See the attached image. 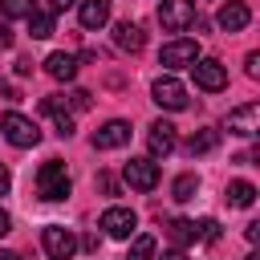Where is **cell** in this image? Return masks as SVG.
Masks as SVG:
<instances>
[{"mask_svg":"<svg viewBox=\"0 0 260 260\" xmlns=\"http://www.w3.org/2000/svg\"><path fill=\"white\" fill-rule=\"evenodd\" d=\"M69 191H73V183H69L65 162H61V158L41 162V171H37V195H41V199H49V203H57V199H65Z\"/></svg>","mask_w":260,"mask_h":260,"instance_id":"obj_1","label":"cell"},{"mask_svg":"<svg viewBox=\"0 0 260 260\" xmlns=\"http://www.w3.org/2000/svg\"><path fill=\"white\" fill-rule=\"evenodd\" d=\"M191 73H195V85L207 89V93H219V89L228 85V69H223L215 57H199V61L191 65Z\"/></svg>","mask_w":260,"mask_h":260,"instance_id":"obj_9","label":"cell"},{"mask_svg":"<svg viewBox=\"0 0 260 260\" xmlns=\"http://www.w3.org/2000/svg\"><path fill=\"white\" fill-rule=\"evenodd\" d=\"M195 191H199V175H191V171H187V175H179V179H175V187H171V195H175L179 203L195 199Z\"/></svg>","mask_w":260,"mask_h":260,"instance_id":"obj_21","label":"cell"},{"mask_svg":"<svg viewBox=\"0 0 260 260\" xmlns=\"http://www.w3.org/2000/svg\"><path fill=\"white\" fill-rule=\"evenodd\" d=\"M77 0H49V12H65V8H73Z\"/></svg>","mask_w":260,"mask_h":260,"instance_id":"obj_30","label":"cell"},{"mask_svg":"<svg viewBox=\"0 0 260 260\" xmlns=\"http://www.w3.org/2000/svg\"><path fill=\"white\" fill-rule=\"evenodd\" d=\"M114 45H118L122 53H138V49L146 45L142 24H138V20H118V24H114Z\"/></svg>","mask_w":260,"mask_h":260,"instance_id":"obj_13","label":"cell"},{"mask_svg":"<svg viewBox=\"0 0 260 260\" xmlns=\"http://www.w3.org/2000/svg\"><path fill=\"white\" fill-rule=\"evenodd\" d=\"M45 73L57 77V81H73L77 77V57L73 53H49L45 57Z\"/></svg>","mask_w":260,"mask_h":260,"instance_id":"obj_17","label":"cell"},{"mask_svg":"<svg viewBox=\"0 0 260 260\" xmlns=\"http://www.w3.org/2000/svg\"><path fill=\"white\" fill-rule=\"evenodd\" d=\"M98 187H102L106 195H114V191H118V183H114V175H106V171L98 175Z\"/></svg>","mask_w":260,"mask_h":260,"instance_id":"obj_28","label":"cell"},{"mask_svg":"<svg viewBox=\"0 0 260 260\" xmlns=\"http://www.w3.org/2000/svg\"><path fill=\"white\" fill-rule=\"evenodd\" d=\"M150 98H154L162 110H187V89H183V81L171 77V73H162V77L150 85Z\"/></svg>","mask_w":260,"mask_h":260,"instance_id":"obj_6","label":"cell"},{"mask_svg":"<svg viewBox=\"0 0 260 260\" xmlns=\"http://www.w3.org/2000/svg\"><path fill=\"white\" fill-rule=\"evenodd\" d=\"M248 20H252V12H248L244 0H228V4L215 12V24H219L223 32H240V28H248Z\"/></svg>","mask_w":260,"mask_h":260,"instance_id":"obj_12","label":"cell"},{"mask_svg":"<svg viewBox=\"0 0 260 260\" xmlns=\"http://www.w3.org/2000/svg\"><path fill=\"white\" fill-rule=\"evenodd\" d=\"M199 61V41H187V37H175V41H167L162 49H158V65H167V69H191Z\"/></svg>","mask_w":260,"mask_h":260,"instance_id":"obj_4","label":"cell"},{"mask_svg":"<svg viewBox=\"0 0 260 260\" xmlns=\"http://www.w3.org/2000/svg\"><path fill=\"white\" fill-rule=\"evenodd\" d=\"M8 187H12V175H8V167H0V195H8Z\"/></svg>","mask_w":260,"mask_h":260,"instance_id":"obj_31","label":"cell"},{"mask_svg":"<svg viewBox=\"0 0 260 260\" xmlns=\"http://www.w3.org/2000/svg\"><path fill=\"white\" fill-rule=\"evenodd\" d=\"M191 236L195 240H203V244H215L219 240V223L207 215V219H191Z\"/></svg>","mask_w":260,"mask_h":260,"instance_id":"obj_23","label":"cell"},{"mask_svg":"<svg viewBox=\"0 0 260 260\" xmlns=\"http://www.w3.org/2000/svg\"><path fill=\"white\" fill-rule=\"evenodd\" d=\"M41 110L57 122V134H61V138H69V134H73V114H69V106H65V98H61V93L41 98Z\"/></svg>","mask_w":260,"mask_h":260,"instance_id":"obj_14","label":"cell"},{"mask_svg":"<svg viewBox=\"0 0 260 260\" xmlns=\"http://www.w3.org/2000/svg\"><path fill=\"white\" fill-rule=\"evenodd\" d=\"M0 134H4L12 146H20V150H28V146H37V142H41L37 122H32V118H24V114H16V110H8V114L0 118Z\"/></svg>","mask_w":260,"mask_h":260,"instance_id":"obj_2","label":"cell"},{"mask_svg":"<svg viewBox=\"0 0 260 260\" xmlns=\"http://www.w3.org/2000/svg\"><path fill=\"white\" fill-rule=\"evenodd\" d=\"M158 24L167 32H187L195 24V0H162L158 4Z\"/></svg>","mask_w":260,"mask_h":260,"instance_id":"obj_3","label":"cell"},{"mask_svg":"<svg viewBox=\"0 0 260 260\" xmlns=\"http://www.w3.org/2000/svg\"><path fill=\"white\" fill-rule=\"evenodd\" d=\"M8 232H12V215L0 207V236H8Z\"/></svg>","mask_w":260,"mask_h":260,"instance_id":"obj_32","label":"cell"},{"mask_svg":"<svg viewBox=\"0 0 260 260\" xmlns=\"http://www.w3.org/2000/svg\"><path fill=\"white\" fill-rule=\"evenodd\" d=\"M162 260H187V256H183V248H171V252H162Z\"/></svg>","mask_w":260,"mask_h":260,"instance_id":"obj_35","label":"cell"},{"mask_svg":"<svg viewBox=\"0 0 260 260\" xmlns=\"http://www.w3.org/2000/svg\"><path fill=\"white\" fill-rule=\"evenodd\" d=\"M223 195H228V203H232V207H252V203H256V187H252L248 179L228 183V191H223Z\"/></svg>","mask_w":260,"mask_h":260,"instance_id":"obj_19","label":"cell"},{"mask_svg":"<svg viewBox=\"0 0 260 260\" xmlns=\"http://www.w3.org/2000/svg\"><path fill=\"white\" fill-rule=\"evenodd\" d=\"M0 98H8V102H16V89H12V81H0Z\"/></svg>","mask_w":260,"mask_h":260,"instance_id":"obj_33","label":"cell"},{"mask_svg":"<svg viewBox=\"0 0 260 260\" xmlns=\"http://www.w3.org/2000/svg\"><path fill=\"white\" fill-rule=\"evenodd\" d=\"M41 248H45L49 260H69V256L77 252V236H73L69 228H61V223H49V228L41 232Z\"/></svg>","mask_w":260,"mask_h":260,"instance_id":"obj_5","label":"cell"},{"mask_svg":"<svg viewBox=\"0 0 260 260\" xmlns=\"http://www.w3.org/2000/svg\"><path fill=\"white\" fill-rule=\"evenodd\" d=\"M0 260H20V256L16 252H0Z\"/></svg>","mask_w":260,"mask_h":260,"instance_id":"obj_36","label":"cell"},{"mask_svg":"<svg viewBox=\"0 0 260 260\" xmlns=\"http://www.w3.org/2000/svg\"><path fill=\"white\" fill-rule=\"evenodd\" d=\"M167 236H171V244H175V248L195 244V236H191V219H171V223H167Z\"/></svg>","mask_w":260,"mask_h":260,"instance_id":"obj_22","label":"cell"},{"mask_svg":"<svg viewBox=\"0 0 260 260\" xmlns=\"http://www.w3.org/2000/svg\"><path fill=\"white\" fill-rule=\"evenodd\" d=\"M69 110H89V89H73L69 93Z\"/></svg>","mask_w":260,"mask_h":260,"instance_id":"obj_26","label":"cell"},{"mask_svg":"<svg viewBox=\"0 0 260 260\" xmlns=\"http://www.w3.org/2000/svg\"><path fill=\"white\" fill-rule=\"evenodd\" d=\"M244 260H260V256H256V252H248V256H244Z\"/></svg>","mask_w":260,"mask_h":260,"instance_id":"obj_37","label":"cell"},{"mask_svg":"<svg viewBox=\"0 0 260 260\" xmlns=\"http://www.w3.org/2000/svg\"><path fill=\"white\" fill-rule=\"evenodd\" d=\"M16 73H20V77H24V73H32V61H28V57H20V61H16Z\"/></svg>","mask_w":260,"mask_h":260,"instance_id":"obj_34","label":"cell"},{"mask_svg":"<svg viewBox=\"0 0 260 260\" xmlns=\"http://www.w3.org/2000/svg\"><path fill=\"white\" fill-rule=\"evenodd\" d=\"M260 106L256 102H248V106H240V110H232L228 114V134H236V138H252L260 126Z\"/></svg>","mask_w":260,"mask_h":260,"instance_id":"obj_11","label":"cell"},{"mask_svg":"<svg viewBox=\"0 0 260 260\" xmlns=\"http://www.w3.org/2000/svg\"><path fill=\"white\" fill-rule=\"evenodd\" d=\"M122 179H126V187H134V191H154V187H158V162H150V158H130V162L122 167Z\"/></svg>","mask_w":260,"mask_h":260,"instance_id":"obj_7","label":"cell"},{"mask_svg":"<svg viewBox=\"0 0 260 260\" xmlns=\"http://www.w3.org/2000/svg\"><path fill=\"white\" fill-rule=\"evenodd\" d=\"M215 146H219V130H199V134H191V142H187L191 154H207V150H215Z\"/></svg>","mask_w":260,"mask_h":260,"instance_id":"obj_20","label":"cell"},{"mask_svg":"<svg viewBox=\"0 0 260 260\" xmlns=\"http://www.w3.org/2000/svg\"><path fill=\"white\" fill-rule=\"evenodd\" d=\"M126 142H130V122H122V118H110L106 126L93 130V150H118Z\"/></svg>","mask_w":260,"mask_h":260,"instance_id":"obj_10","label":"cell"},{"mask_svg":"<svg viewBox=\"0 0 260 260\" xmlns=\"http://www.w3.org/2000/svg\"><path fill=\"white\" fill-rule=\"evenodd\" d=\"M0 49H12V28L0 24Z\"/></svg>","mask_w":260,"mask_h":260,"instance_id":"obj_29","label":"cell"},{"mask_svg":"<svg viewBox=\"0 0 260 260\" xmlns=\"http://www.w3.org/2000/svg\"><path fill=\"white\" fill-rule=\"evenodd\" d=\"M53 16L57 12H49V8H32L24 20H28V32L37 37V41H45V37H53Z\"/></svg>","mask_w":260,"mask_h":260,"instance_id":"obj_18","label":"cell"},{"mask_svg":"<svg viewBox=\"0 0 260 260\" xmlns=\"http://www.w3.org/2000/svg\"><path fill=\"white\" fill-rule=\"evenodd\" d=\"M126 260H154V236H134Z\"/></svg>","mask_w":260,"mask_h":260,"instance_id":"obj_24","label":"cell"},{"mask_svg":"<svg viewBox=\"0 0 260 260\" xmlns=\"http://www.w3.org/2000/svg\"><path fill=\"white\" fill-rule=\"evenodd\" d=\"M244 69H248V77H260V53H248Z\"/></svg>","mask_w":260,"mask_h":260,"instance_id":"obj_27","label":"cell"},{"mask_svg":"<svg viewBox=\"0 0 260 260\" xmlns=\"http://www.w3.org/2000/svg\"><path fill=\"white\" fill-rule=\"evenodd\" d=\"M146 146H150L154 158H158V154H171V150H175V126H171L167 118L150 122V130H146Z\"/></svg>","mask_w":260,"mask_h":260,"instance_id":"obj_15","label":"cell"},{"mask_svg":"<svg viewBox=\"0 0 260 260\" xmlns=\"http://www.w3.org/2000/svg\"><path fill=\"white\" fill-rule=\"evenodd\" d=\"M77 16L81 28H102L110 20V0H77Z\"/></svg>","mask_w":260,"mask_h":260,"instance_id":"obj_16","label":"cell"},{"mask_svg":"<svg viewBox=\"0 0 260 260\" xmlns=\"http://www.w3.org/2000/svg\"><path fill=\"white\" fill-rule=\"evenodd\" d=\"M37 8V0H0V12L8 16V20H16V16H28Z\"/></svg>","mask_w":260,"mask_h":260,"instance_id":"obj_25","label":"cell"},{"mask_svg":"<svg viewBox=\"0 0 260 260\" xmlns=\"http://www.w3.org/2000/svg\"><path fill=\"white\" fill-rule=\"evenodd\" d=\"M134 228H138V215H134L130 207H106V211H102V232H106L110 240H130Z\"/></svg>","mask_w":260,"mask_h":260,"instance_id":"obj_8","label":"cell"}]
</instances>
